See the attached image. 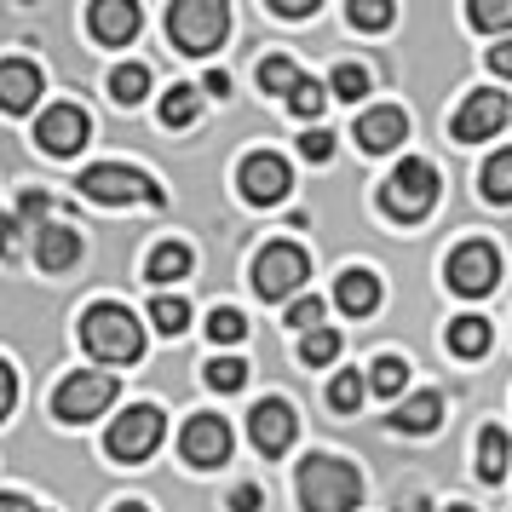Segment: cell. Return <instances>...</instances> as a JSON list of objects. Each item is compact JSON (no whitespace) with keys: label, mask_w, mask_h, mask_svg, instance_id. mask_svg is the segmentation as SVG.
I'll use <instances>...</instances> for the list:
<instances>
[{"label":"cell","mask_w":512,"mask_h":512,"mask_svg":"<svg viewBox=\"0 0 512 512\" xmlns=\"http://www.w3.org/2000/svg\"><path fill=\"white\" fill-rule=\"evenodd\" d=\"M81 346L93 351L98 363H139L144 357V323L127 305H93L81 317Z\"/></svg>","instance_id":"obj_1"},{"label":"cell","mask_w":512,"mask_h":512,"mask_svg":"<svg viewBox=\"0 0 512 512\" xmlns=\"http://www.w3.org/2000/svg\"><path fill=\"white\" fill-rule=\"evenodd\" d=\"M363 501V478L357 466L340 455H311L300 466V507L305 512H351Z\"/></svg>","instance_id":"obj_2"},{"label":"cell","mask_w":512,"mask_h":512,"mask_svg":"<svg viewBox=\"0 0 512 512\" xmlns=\"http://www.w3.org/2000/svg\"><path fill=\"white\" fill-rule=\"evenodd\" d=\"M380 208L392 213V219H403V225L426 219V213L438 208V167L420 162V156L397 162V167H392V179L380 185Z\"/></svg>","instance_id":"obj_3"},{"label":"cell","mask_w":512,"mask_h":512,"mask_svg":"<svg viewBox=\"0 0 512 512\" xmlns=\"http://www.w3.org/2000/svg\"><path fill=\"white\" fill-rule=\"evenodd\" d=\"M225 29H231V6H225V0H179V6L167 12L173 47L190 52V58H208V52L225 41Z\"/></svg>","instance_id":"obj_4"},{"label":"cell","mask_w":512,"mask_h":512,"mask_svg":"<svg viewBox=\"0 0 512 512\" xmlns=\"http://www.w3.org/2000/svg\"><path fill=\"white\" fill-rule=\"evenodd\" d=\"M305 277H311V259H305V248H294V242H271V248L254 259V294L259 300H294L305 288Z\"/></svg>","instance_id":"obj_5"},{"label":"cell","mask_w":512,"mask_h":512,"mask_svg":"<svg viewBox=\"0 0 512 512\" xmlns=\"http://www.w3.org/2000/svg\"><path fill=\"white\" fill-rule=\"evenodd\" d=\"M110 403H116V380H110V374H98V369H81V374H70V380L58 386L52 415L64 420V426H87V420H98Z\"/></svg>","instance_id":"obj_6"},{"label":"cell","mask_w":512,"mask_h":512,"mask_svg":"<svg viewBox=\"0 0 512 512\" xmlns=\"http://www.w3.org/2000/svg\"><path fill=\"white\" fill-rule=\"evenodd\" d=\"M81 196H93L104 208H121V202H150V208H162V190L144 179L139 167H116V162H98L81 173Z\"/></svg>","instance_id":"obj_7"},{"label":"cell","mask_w":512,"mask_h":512,"mask_svg":"<svg viewBox=\"0 0 512 512\" xmlns=\"http://www.w3.org/2000/svg\"><path fill=\"white\" fill-rule=\"evenodd\" d=\"M156 443H162V409H156V403H133L127 415H116L104 449H110V461L133 466V461H144V455H156Z\"/></svg>","instance_id":"obj_8"},{"label":"cell","mask_w":512,"mask_h":512,"mask_svg":"<svg viewBox=\"0 0 512 512\" xmlns=\"http://www.w3.org/2000/svg\"><path fill=\"white\" fill-rule=\"evenodd\" d=\"M443 277H449V288H455V294H466V300H484L489 288L501 282V254H495L489 242H461V248L449 254V265H443Z\"/></svg>","instance_id":"obj_9"},{"label":"cell","mask_w":512,"mask_h":512,"mask_svg":"<svg viewBox=\"0 0 512 512\" xmlns=\"http://www.w3.org/2000/svg\"><path fill=\"white\" fill-rule=\"evenodd\" d=\"M87 139H93V121H87L81 104H52L47 116L35 121V144H41L47 156H75Z\"/></svg>","instance_id":"obj_10"},{"label":"cell","mask_w":512,"mask_h":512,"mask_svg":"<svg viewBox=\"0 0 512 512\" xmlns=\"http://www.w3.org/2000/svg\"><path fill=\"white\" fill-rule=\"evenodd\" d=\"M179 455H185L190 466H225L231 461V426L219 415H196V420H185V432H179Z\"/></svg>","instance_id":"obj_11"},{"label":"cell","mask_w":512,"mask_h":512,"mask_svg":"<svg viewBox=\"0 0 512 512\" xmlns=\"http://www.w3.org/2000/svg\"><path fill=\"white\" fill-rule=\"evenodd\" d=\"M248 432H254L259 455H288L294 449V432H300V415L282 397H265V403H254V415H248Z\"/></svg>","instance_id":"obj_12"},{"label":"cell","mask_w":512,"mask_h":512,"mask_svg":"<svg viewBox=\"0 0 512 512\" xmlns=\"http://www.w3.org/2000/svg\"><path fill=\"white\" fill-rule=\"evenodd\" d=\"M288 185H294V173H288V162H282V156H271V150H259V156H248V162H242V196H248L254 208L282 202V196H288Z\"/></svg>","instance_id":"obj_13"},{"label":"cell","mask_w":512,"mask_h":512,"mask_svg":"<svg viewBox=\"0 0 512 512\" xmlns=\"http://www.w3.org/2000/svg\"><path fill=\"white\" fill-rule=\"evenodd\" d=\"M409 139V116L397 110V104H374L357 116V144H363V156H386L397 144Z\"/></svg>","instance_id":"obj_14"},{"label":"cell","mask_w":512,"mask_h":512,"mask_svg":"<svg viewBox=\"0 0 512 512\" xmlns=\"http://www.w3.org/2000/svg\"><path fill=\"white\" fill-rule=\"evenodd\" d=\"M501 121H507V93H472L461 110H455V139H461V144L489 139Z\"/></svg>","instance_id":"obj_15"},{"label":"cell","mask_w":512,"mask_h":512,"mask_svg":"<svg viewBox=\"0 0 512 512\" xmlns=\"http://www.w3.org/2000/svg\"><path fill=\"white\" fill-rule=\"evenodd\" d=\"M87 24H93V35L104 41V47H127L133 35H139V6L133 0H98L93 12H87Z\"/></svg>","instance_id":"obj_16"},{"label":"cell","mask_w":512,"mask_h":512,"mask_svg":"<svg viewBox=\"0 0 512 512\" xmlns=\"http://www.w3.org/2000/svg\"><path fill=\"white\" fill-rule=\"evenodd\" d=\"M35 98H41V70L29 58H6L0 64V110L24 116V110H35Z\"/></svg>","instance_id":"obj_17"},{"label":"cell","mask_w":512,"mask_h":512,"mask_svg":"<svg viewBox=\"0 0 512 512\" xmlns=\"http://www.w3.org/2000/svg\"><path fill=\"white\" fill-rule=\"evenodd\" d=\"M35 265L41 271H70V265H81V231L75 225H41L35 231Z\"/></svg>","instance_id":"obj_18"},{"label":"cell","mask_w":512,"mask_h":512,"mask_svg":"<svg viewBox=\"0 0 512 512\" xmlns=\"http://www.w3.org/2000/svg\"><path fill=\"white\" fill-rule=\"evenodd\" d=\"M334 305L346 317H369L374 305H380V277L374 271H346V277L334 282Z\"/></svg>","instance_id":"obj_19"},{"label":"cell","mask_w":512,"mask_h":512,"mask_svg":"<svg viewBox=\"0 0 512 512\" xmlns=\"http://www.w3.org/2000/svg\"><path fill=\"white\" fill-rule=\"evenodd\" d=\"M443 426V397L438 392H415L409 403H397V415H392V432H438Z\"/></svg>","instance_id":"obj_20"},{"label":"cell","mask_w":512,"mask_h":512,"mask_svg":"<svg viewBox=\"0 0 512 512\" xmlns=\"http://www.w3.org/2000/svg\"><path fill=\"white\" fill-rule=\"evenodd\" d=\"M443 346L455 351V357H484L489 351V323L484 317H461V323H449Z\"/></svg>","instance_id":"obj_21"},{"label":"cell","mask_w":512,"mask_h":512,"mask_svg":"<svg viewBox=\"0 0 512 512\" xmlns=\"http://www.w3.org/2000/svg\"><path fill=\"white\" fill-rule=\"evenodd\" d=\"M478 478L484 484L507 478V432L501 426H484V438H478Z\"/></svg>","instance_id":"obj_22"},{"label":"cell","mask_w":512,"mask_h":512,"mask_svg":"<svg viewBox=\"0 0 512 512\" xmlns=\"http://www.w3.org/2000/svg\"><path fill=\"white\" fill-rule=\"evenodd\" d=\"M300 64H294V58H265V64H259V87H265V93H282V98H294L300 93Z\"/></svg>","instance_id":"obj_23"},{"label":"cell","mask_w":512,"mask_h":512,"mask_svg":"<svg viewBox=\"0 0 512 512\" xmlns=\"http://www.w3.org/2000/svg\"><path fill=\"white\" fill-rule=\"evenodd\" d=\"M179 277H190V248L185 242H162L150 254V282H179Z\"/></svg>","instance_id":"obj_24"},{"label":"cell","mask_w":512,"mask_h":512,"mask_svg":"<svg viewBox=\"0 0 512 512\" xmlns=\"http://www.w3.org/2000/svg\"><path fill=\"white\" fill-rule=\"evenodd\" d=\"M144 93H150V70H144V64H121V70L110 75V98L127 104V110H133Z\"/></svg>","instance_id":"obj_25"},{"label":"cell","mask_w":512,"mask_h":512,"mask_svg":"<svg viewBox=\"0 0 512 512\" xmlns=\"http://www.w3.org/2000/svg\"><path fill=\"white\" fill-rule=\"evenodd\" d=\"M484 196L501 208V202H512V150H495L484 162Z\"/></svg>","instance_id":"obj_26"},{"label":"cell","mask_w":512,"mask_h":512,"mask_svg":"<svg viewBox=\"0 0 512 512\" xmlns=\"http://www.w3.org/2000/svg\"><path fill=\"white\" fill-rule=\"evenodd\" d=\"M196 116H202V93H196V87H173V93L162 98V121L167 127H190Z\"/></svg>","instance_id":"obj_27"},{"label":"cell","mask_w":512,"mask_h":512,"mask_svg":"<svg viewBox=\"0 0 512 512\" xmlns=\"http://www.w3.org/2000/svg\"><path fill=\"white\" fill-rule=\"evenodd\" d=\"M403 386H409V369H403V357H374V369H369V392L397 397Z\"/></svg>","instance_id":"obj_28"},{"label":"cell","mask_w":512,"mask_h":512,"mask_svg":"<svg viewBox=\"0 0 512 512\" xmlns=\"http://www.w3.org/2000/svg\"><path fill=\"white\" fill-rule=\"evenodd\" d=\"M363 392H369V374L346 369V374H334V386H328V403H334L340 415H351V409L363 403Z\"/></svg>","instance_id":"obj_29"},{"label":"cell","mask_w":512,"mask_h":512,"mask_svg":"<svg viewBox=\"0 0 512 512\" xmlns=\"http://www.w3.org/2000/svg\"><path fill=\"white\" fill-rule=\"evenodd\" d=\"M150 323L162 328V334H185V323H190V305L179 300V294H156V305H150Z\"/></svg>","instance_id":"obj_30"},{"label":"cell","mask_w":512,"mask_h":512,"mask_svg":"<svg viewBox=\"0 0 512 512\" xmlns=\"http://www.w3.org/2000/svg\"><path fill=\"white\" fill-rule=\"evenodd\" d=\"M300 357L311 363V369L334 363V357H340V334H334V328H311V334L300 340Z\"/></svg>","instance_id":"obj_31"},{"label":"cell","mask_w":512,"mask_h":512,"mask_svg":"<svg viewBox=\"0 0 512 512\" xmlns=\"http://www.w3.org/2000/svg\"><path fill=\"white\" fill-rule=\"evenodd\" d=\"M208 386L213 392H242V386H248V363H242V357H213Z\"/></svg>","instance_id":"obj_32"},{"label":"cell","mask_w":512,"mask_h":512,"mask_svg":"<svg viewBox=\"0 0 512 512\" xmlns=\"http://www.w3.org/2000/svg\"><path fill=\"white\" fill-rule=\"evenodd\" d=\"M363 93H369V70H363V64H340V70H334V81H328V98H346V104H357Z\"/></svg>","instance_id":"obj_33"},{"label":"cell","mask_w":512,"mask_h":512,"mask_svg":"<svg viewBox=\"0 0 512 512\" xmlns=\"http://www.w3.org/2000/svg\"><path fill=\"white\" fill-rule=\"evenodd\" d=\"M208 334H213V346H236V340L248 334V317L231 311V305H219V311L208 317Z\"/></svg>","instance_id":"obj_34"},{"label":"cell","mask_w":512,"mask_h":512,"mask_svg":"<svg viewBox=\"0 0 512 512\" xmlns=\"http://www.w3.org/2000/svg\"><path fill=\"white\" fill-rule=\"evenodd\" d=\"M472 24L478 29H512V0H472Z\"/></svg>","instance_id":"obj_35"},{"label":"cell","mask_w":512,"mask_h":512,"mask_svg":"<svg viewBox=\"0 0 512 512\" xmlns=\"http://www.w3.org/2000/svg\"><path fill=\"white\" fill-rule=\"evenodd\" d=\"M351 24L357 29H386L392 24V0H351Z\"/></svg>","instance_id":"obj_36"},{"label":"cell","mask_w":512,"mask_h":512,"mask_svg":"<svg viewBox=\"0 0 512 512\" xmlns=\"http://www.w3.org/2000/svg\"><path fill=\"white\" fill-rule=\"evenodd\" d=\"M323 104H328V93L317 87V81H300V93L288 98V110H294L300 121H317V116H323Z\"/></svg>","instance_id":"obj_37"},{"label":"cell","mask_w":512,"mask_h":512,"mask_svg":"<svg viewBox=\"0 0 512 512\" xmlns=\"http://www.w3.org/2000/svg\"><path fill=\"white\" fill-rule=\"evenodd\" d=\"M288 323L305 328V334H311V328H323V300H317V294H300V300L288 305Z\"/></svg>","instance_id":"obj_38"},{"label":"cell","mask_w":512,"mask_h":512,"mask_svg":"<svg viewBox=\"0 0 512 512\" xmlns=\"http://www.w3.org/2000/svg\"><path fill=\"white\" fill-rule=\"evenodd\" d=\"M300 156L305 162H328V156H334V133H328V127H311L300 139Z\"/></svg>","instance_id":"obj_39"},{"label":"cell","mask_w":512,"mask_h":512,"mask_svg":"<svg viewBox=\"0 0 512 512\" xmlns=\"http://www.w3.org/2000/svg\"><path fill=\"white\" fill-rule=\"evenodd\" d=\"M18 248H24V219L6 213V219H0V259H18Z\"/></svg>","instance_id":"obj_40"},{"label":"cell","mask_w":512,"mask_h":512,"mask_svg":"<svg viewBox=\"0 0 512 512\" xmlns=\"http://www.w3.org/2000/svg\"><path fill=\"white\" fill-rule=\"evenodd\" d=\"M52 213V196L47 190H24V202H18V219H29L35 231H41V219Z\"/></svg>","instance_id":"obj_41"},{"label":"cell","mask_w":512,"mask_h":512,"mask_svg":"<svg viewBox=\"0 0 512 512\" xmlns=\"http://www.w3.org/2000/svg\"><path fill=\"white\" fill-rule=\"evenodd\" d=\"M12 403H18V374H12L6 363H0V420L12 415Z\"/></svg>","instance_id":"obj_42"},{"label":"cell","mask_w":512,"mask_h":512,"mask_svg":"<svg viewBox=\"0 0 512 512\" xmlns=\"http://www.w3.org/2000/svg\"><path fill=\"white\" fill-rule=\"evenodd\" d=\"M489 70H495V75H507V81H512V41L489 47Z\"/></svg>","instance_id":"obj_43"},{"label":"cell","mask_w":512,"mask_h":512,"mask_svg":"<svg viewBox=\"0 0 512 512\" xmlns=\"http://www.w3.org/2000/svg\"><path fill=\"white\" fill-rule=\"evenodd\" d=\"M271 12H282V18H305V12H317V0H271Z\"/></svg>","instance_id":"obj_44"},{"label":"cell","mask_w":512,"mask_h":512,"mask_svg":"<svg viewBox=\"0 0 512 512\" xmlns=\"http://www.w3.org/2000/svg\"><path fill=\"white\" fill-rule=\"evenodd\" d=\"M231 512H259V489H254V484H242V489L231 495Z\"/></svg>","instance_id":"obj_45"},{"label":"cell","mask_w":512,"mask_h":512,"mask_svg":"<svg viewBox=\"0 0 512 512\" xmlns=\"http://www.w3.org/2000/svg\"><path fill=\"white\" fill-rule=\"evenodd\" d=\"M202 87H208V93H219V98H225V93H231V75H225V70H213L208 81H202Z\"/></svg>","instance_id":"obj_46"},{"label":"cell","mask_w":512,"mask_h":512,"mask_svg":"<svg viewBox=\"0 0 512 512\" xmlns=\"http://www.w3.org/2000/svg\"><path fill=\"white\" fill-rule=\"evenodd\" d=\"M0 512H41V507H29L24 495H0Z\"/></svg>","instance_id":"obj_47"},{"label":"cell","mask_w":512,"mask_h":512,"mask_svg":"<svg viewBox=\"0 0 512 512\" xmlns=\"http://www.w3.org/2000/svg\"><path fill=\"white\" fill-rule=\"evenodd\" d=\"M397 512H432V507H426V501H403Z\"/></svg>","instance_id":"obj_48"},{"label":"cell","mask_w":512,"mask_h":512,"mask_svg":"<svg viewBox=\"0 0 512 512\" xmlns=\"http://www.w3.org/2000/svg\"><path fill=\"white\" fill-rule=\"evenodd\" d=\"M116 512H150V507H139V501H121V507Z\"/></svg>","instance_id":"obj_49"},{"label":"cell","mask_w":512,"mask_h":512,"mask_svg":"<svg viewBox=\"0 0 512 512\" xmlns=\"http://www.w3.org/2000/svg\"><path fill=\"white\" fill-rule=\"evenodd\" d=\"M449 512H478V507H449Z\"/></svg>","instance_id":"obj_50"}]
</instances>
